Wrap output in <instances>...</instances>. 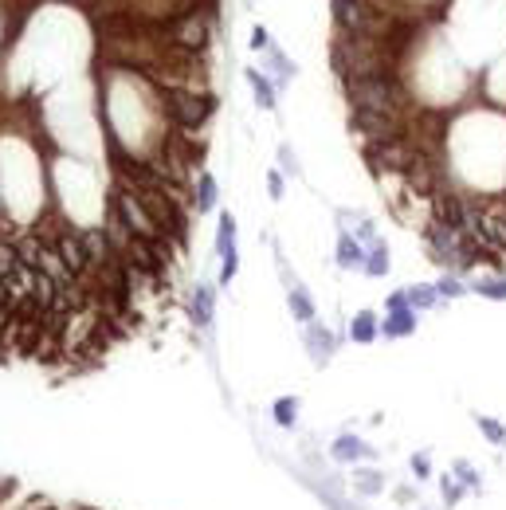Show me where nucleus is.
<instances>
[{
	"label": "nucleus",
	"mask_w": 506,
	"mask_h": 510,
	"mask_svg": "<svg viewBox=\"0 0 506 510\" xmlns=\"http://www.w3.org/2000/svg\"><path fill=\"white\" fill-rule=\"evenodd\" d=\"M346 94L353 102V111H381V114H400V94L393 75H349Z\"/></svg>",
	"instance_id": "1"
},
{
	"label": "nucleus",
	"mask_w": 506,
	"mask_h": 510,
	"mask_svg": "<svg viewBox=\"0 0 506 510\" xmlns=\"http://www.w3.org/2000/svg\"><path fill=\"white\" fill-rule=\"evenodd\" d=\"M134 192V189H129ZM138 197V204L146 208V216L153 220V228L165 236V240L173 243H185V232H189V216H185V204L181 200H173L169 192H134Z\"/></svg>",
	"instance_id": "2"
},
{
	"label": "nucleus",
	"mask_w": 506,
	"mask_h": 510,
	"mask_svg": "<svg viewBox=\"0 0 506 510\" xmlns=\"http://www.w3.org/2000/svg\"><path fill=\"white\" fill-rule=\"evenodd\" d=\"M334 20L346 36H358V40H385V31L393 28L388 16L373 12L365 0H334Z\"/></svg>",
	"instance_id": "3"
},
{
	"label": "nucleus",
	"mask_w": 506,
	"mask_h": 510,
	"mask_svg": "<svg viewBox=\"0 0 506 510\" xmlns=\"http://www.w3.org/2000/svg\"><path fill=\"white\" fill-rule=\"evenodd\" d=\"M165 114L173 126L181 130H197L204 126L212 114V94H197V90H185V87H173L165 90Z\"/></svg>",
	"instance_id": "4"
},
{
	"label": "nucleus",
	"mask_w": 506,
	"mask_h": 510,
	"mask_svg": "<svg viewBox=\"0 0 506 510\" xmlns=\"http://www.w3.org/2000/svg\"><path fill=\"white\" fill-rule=\"evenodd\" d=\"M420 153H424V150H420L412 138H405V134H400V138L369 141V146H365V157H369V165H373L377 173H405Z\"/></svg>",
	"instance_id": "5"
},
{
	"label": "nucleus",
	"mask_w": 506,
	"mask_h": 510,
	"mask_svg": "<svg viewBox=\"0 0 506 510\" xmlns=\"http://www.w3.org/2000/svg\"><path fill=\"white\" fill-rule=\"evenodd\" d=\"M349 122H353V130H361L373 141L400 138V130H405V118H400V114H381V111H353Z\"/></svg>",
	"instance_id": "6"
},
{
	"label": "nucleus",
	"mask_w": 506,
	"mask_h": 510,
	"mask_svg": "<svg viewBox=\"0 0 506 510\" xmlns=\"http://www.w3.org/2000/svg\"><path fill=\"white\" fill-rule=\"evenodd\" d=\"M428 243H432V251H436V260L459 263V260H463L467 236H463V232H456V228H447L444 220H428Z\"/></svg>",
	"instance_id": "7"
},
{
	"label": "nucleus",
	"mask_w": 506,
	"mask_h": 510,
	"mask_svg": "<svg viewBox=\"0 0 506 510\" xmlns=\"http://www.w3.org/2000/svg\"><path fill=\"white\" fill-rule=\"evenodd\" d=\"M173 36H169V43H177V48H189V51H200L204 48V40H209V20L204 16H197V12H185L181 20H173Z\"/></svg>",
	"instance_id": "8"
},
{
	"label": "nucleus",
	"mask_w": 506,
	"mask_h": 510,
	"mask_svg": "<svg viewBox=\"0 0 506 510\" xmlns=\"http://www.w3.org/2000/svg\"><path fill=\"white\" fill-rule=\"evenodd\" d=\"M55 251H59V260L67 263V267L75 271L79 279H83V275H90V271H94V267H90V260H87V248H83V232L67 228V232H63V236H59V243H55Z\"/></svg>",
	"instance_id": "9"
},
{
	"label": "nucleus",
	"mask_w": 506,
	"mask_h": 510,
	"mask_svg": "<svg viewBox=\"0 0 506 510\" xmlns=\"http://www.w3.org/2000/svg\"><path fill=\"white\" fill-rule=\"evenodd\" d=\"M83 248H87V260H90V267H102V263H110L114 255H118V248L110 243V236L102 228H90V232H83Z\"/></svg>",
	"instance_id": "10"
},
{
	"label": "nucleus",
	"mask_w": 506,
	"mask_h": 510,
	"mask_svg": "<svg viewBox=\"0 0 506 510\" xmlns=\"http://www.w3.org/2000/svg\"><path fill=\"white\" fill-rule=\"evenodd\" d=\"M220 255H224V271H220V279L228 283L236 275V220L224 216L220 220Z\"/></svg>",
	"instance_id": "11"
},
{
	"label": "nucleus",
	"mask_w": 506,
	"mask_h": 510,
	"mask_svg": "<svg viewBox=\"0 0 506 510\" xmlns=\"http://www.w3.org/2000/svg\"><path fill=\"white\" fill-rule=\"evenodd\" d=\"M416 330V314L408 311V306H400V311H393L385 318V334L388 338H405V334H412Z\"/></svg>",
	"instance_id": "12"
},
{
	"label": "nucleus",
	"mask_w": 506,
	"mask_h": 510,
	"mask_svg": "<svg viewBox=\"0 0 506 510\" xmlns=\"http://www.w3.org/2000/svg\"><path fill=\"white\" fill-rule=\"evenodd\" d=\"M349 334H353V341H373L377 338V318H373V314H358V318H353V326H349Z\"/></svg>",
	"instance_id": "13"
},
{
	"label": "nucleus",
	"mask_w": 506,
	"mask_h": 510,
	"mask_svg": "<svg viewBox=\"0 0 506 510\" xmlns=\"http://www.w3.org/2000/svg\"><path fill=\"white\" fill-rule=\"evenodd\" d=\"M192 318H197L200 326H209L212 322V290L209 287L197 290V299H192Z\"/></svg>",
	"instance_id": "14"
},
{
	"label": "nucleus",
	"mask_w": 506,
	"mask_h": 510,
	"mask_svg": "<svg viewBox=\"0 0 506 510\" xmlns=\"http://www.w3.org/2000/svg\"><path fill=\"white\" fill-rule=\"evenodd\" d=\"M212 204H216V180L204 173V177H200V185H197V212H209Z\"/></svg>",
	"instance_id": "15"
},
{
	"label": "nucleus",
	"mask_w": 506,
	"mask_h": 510,
	"mask_svg": "<svg viewBox=\"0 0 506 510\" xmlns=\"http://www.w3.org/2000/svg\"><path fill=\"white\" fill-rule=\"evenodd\" d=\"M337 263H342V267H353V263H361V248H358V240L342 236V243H337Z\"/></svg>",
	"instance_id": "16"
},
{
	"label": "nucleus",
	"mask_w": 506,
	"mask_h": 510,
	"mask_svg": "<svg viewBox=\"0 0 506 510\" xmlns=\"http://www.w3.org/2000/svg\"><path fill=\"white\" fill-rule=\"evenodd\" d=\"M20 255H16V243H0V279H8L12 271H16Z\"/></svg>",
	"instance_id": "17"
},
{
	"label": "nucleus",
	"mask_w": 506,
	"mask_h": 510,
	"mask_svg": "<svg viewBox=\"0 0 506 510\" xmlns=\"http://www.w3.org/2000/svg\"><path fill=\"white\" fill-rule=\"evenodd\" d=\"M251 87H255V94H259V106H275V99H271V83L263 79V75H259V71H251Z\"/></svg>",
	"instance_id": "18"
},
{
	"label": "nucleus",
	"mask_w": 506,
	"mask_h": 510,
	"mask_svg": "<svg viewBox=\"0 0 506 510\" xmlns=\"http://www.w3.org/2000/svg\"><path fill=\"white\" fill-rule=\"evenodd\" d=\"M365 271H369V275H385V271H388V251L385 248H373V255L365 260Z\"/></svg>",
	"instance_id": "19"
},
{
	"label": "nucleus",
	"mask_w": 506,
	"mask_h": 510,
	"mask_svg": "<svg viewBox=\"0 0 506 510\" xmlns=\"http://www.w3.org/2000/svg\"><path fill=\"white\" fill-rule=\"evenodd\" d=\"M290 306H295V314H298L302 322L314 318V306H310V299L302 295V290H290Z\"/></svg>",
	"instance_id": "20"
},
{
	"label": "nucleus",
	"mask_w": 506,
	"mask_h": 510,
	"mask_svg": "<svg viewBox=\"0 0 506 510\" xmlns=\"http://www.w3.org/2000/svg\"><path fill=\"white\" fill-rule=\"evenodd\" d=\"M475 290L486 295V299H506V279H483Z\"/></svg>",
	"instance_id": "21"
},
{
	"label": "nucleus",
	"mask_w": 506,
	"mask_h": 510,
	"mask_svg": "<svg viewBox=\"0 0 506 510\" xmlns=\"http://www.w3.org/2000/svg\"><path fill=\"white\" fill-rule=\"evenodd\" d=\"M295 409H298L295 400H279V404H275V420L279 424H295Z\"/></svg>",
	"instance_id": "22"
},
{
	"label": "nucleus",
	"mask_w": 506,
	"mask_h": 510,
	"mask_svg": "<svg viewBox=\"0 0 506 510\" xmlns=\"http://www.w3.org/2000/svg\"><path fill=\"white\" fill-rule=\"evenodd\" d=\"M361 451H365V448H361L358 440H342L334 448V455H337V460H353V455H361Z\"/></svg>",
	"instance_id": "23"
},
{
	"label": "nucleus",
	"mask_w": 506,
	"mask_h": 510,
	"mask_svg": "<svg viewBox=\"0 0 506 510\" xmlns=\"http://www.w3.org/2000/svg\"><path fill=\"white\" fill-rule=\"evenodd\" d=\"M408 302H412V306H432V302H436V290H408Z\"/></svg>",
	"instance_id": "24"
},
{
	"label": "nucleus",
	"mask_w": 506,
	"mask_h": 510,
	"mask_svg": "<svg viewBox=\"0 0 506 510\" xmlns=\"http://www.w3.org/2000/svg\"><path fill=\"white\" fill-rule=\"evenodd\" d=\"M310 346H318L314 353H330V350H334V338H330L326 330H322V334H318V330H310Z\"/></svg>",
	"instance_id": "25"
},
{
	"label": "nucleus",
	"mask_w": 506,
	"mask_h": 510,
	"mask_svg": "<svg viewBox=\"0 0 506 510\" xmlns=\"http://www.w3.org/2000/svg\"><path fill=\"white\" fill-rule=\"evenodd\" d=\"M479 428H483V432H486V436H491V440H495V444H503V440H506V432L498 428L495 420H486V416H479Z\"/></svg>",
	"instance_id": "26"
},
{
	"label": "nucleus",
	"mask_w": 506,
	"mask_h": 510,
	"mask_svg": "<svg viewBox=\"0 0 506 510\" xmlns=\"http://www.w3.org/2000/svg\"><path fill=\"white\" fill-rule=\"evenodd\" d=\"M459 290H463V287H459V279H444V283H440V295H459Z\"/></svg>",
	"instance_id": "27"
},
{
	"label": "nucleus",
	"mask_w": 506,
	"mask_h": 510,
	"mask_svg": "<svg viewBox=\"0 0 506 510\" xmlns=\"http://www.w3.org/2000/svg\"><path fill=\"white\" fill-rule=\"evenodd\" d=\"M267 185H271V197H279V192H283V177H279V173H271Z\"/></svg>",
	"instance_id": "28"
},
{
	"label": "nucleus",
	"mask_w": 506,
	"mask_h": 510,
	"mask_svg": "<svg viewBox=\"0 0 506 510\" xmlns=\"http://www.w3.org/2000/svg\"><path fill=\"white\" fill-rule=\"evenodd\" d=\"M251 48H267V31L255 28V36H251Z\"/></svg>",
	"instance_id": "29"
},
{
	"label": "nucleus",
	"mask_w": 506,
	"mask_h": 510,
	"mask_svg": "<svg viewBox=\"0 0 506 510\" xmlns=\"http://www.w3.org/2000/svg\"><path fill=\"white\" fill-rule=\"evenodd\" d=\"M412 467H416V479H424V475H428V460H424V455H420V460L412 463Z\"/></svg>",
	"instance_id": "30"
},
{
	"label": "nucleus",
	"mask_w": 506,
	"mask_h": 510,
	"mask_svg": "<svg viewBox=\"0 0 506 510\" xmlns=\"http://www.w3.org/2000/svg\"><path fill=\"white\" fill-rule=\"evenodd\" d=\"M71 510H94V507H71Z\"/></svg>",
	"instance_id": "31"
}]
</instances>
